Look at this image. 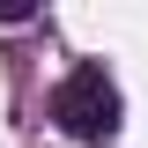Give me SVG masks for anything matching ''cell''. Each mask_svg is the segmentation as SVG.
<instances>
[{
	"label": "cell",
	"instance_id": "6da1fadb",
	"mask_svg": "<svg viewBox=\"0 0 148 148\" xmlns=\"http://www.w3.org/2000/svg\"><path fill=\"white\" fill-rule=\"evenodd\" d=\"M52 119H59V133L67 141H111L119 133V89L104 82V67H74L67 82H59V96H52Z\"/></svg>",
	"mask_w": 148,
	"mask_h": 148
},
{
	"label": "cell",
	"instance_id": "7a4b0ae2",
	"mask_svg": "<svg viewBox=\"0 0 148 148\" xmlns=\"http://www.w3.org/2000/svg\"><path fill=\"white\" fill-rule=\"evenodd\" d=\"M0 22H30V0H0Z\"/></svg>",
	"mask_w": 148,
	"mask_h": 148
}]
</instances>
